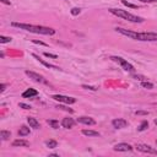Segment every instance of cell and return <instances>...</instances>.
<instances>
[{
    "label": "cell",
    "instance_id": "7a4b0ae2",
    "mask_svg": "<svg viewBox=\"0 0 157 157\" xmlns=\"http://www.w3.org/2000/svg\"><path fill=\"white\" fill-rule=\"evenodd\" d=\"M11 26L17 27L20 29H25L32 33H37V34H45V36H53L55 33V29L50 28V27H45V26H36V25H28V23H20V22H12Z\"/></svg>",
    "mask_w": 157,
    "mask_h": 157
},
{
    "label": "cell",
    "instance_id": "d590c367",
    "mask_svg": "<svg viewBox=\"0 0 157 157\" xmlns=\"http://www.w3.org/2000/svg\"><path fill=\"white\" fill-rule=\"evenodd\" d=\"M156 142H157V140H156Z\"/></svg>",
    "mask_w": 157,
    "mask_h": 157
},
{
    "label": "cell",
    "instance_id": "f546056e",
    "mask_svg": "<svg viewBox=\"0 0 157 157\" xmlns=\"http://www.w3.org/2000/svg\"><path fill=\"white\" fill-rule=\"evenodd\" d=\"M141 2H157V0H140Z\"/></svg>",
    "mask_w": 157,
    "mask_h": 157
},
{
    "label": "cell",
    "instance_id": "f1b7e54d",
    "mask_svg": "<svg viewBox=\"0 0 157 157\" xmlns=\"http://www.w3.org/2000/svg\"><path fill=\"white\" fill-rule=\"evenodd\" d=\"M44 55L48 56V58H53V59H56V58H58L55 54H50V53H44Z\"/></svg>",
    "mask_w": 157,
    "mask_h": 157
},
{
    "label": "cell",
    "instance_id": "603a6c76",
    "mask_svg": "<svg viewBox=\"0 0 157 157\" xmlns=\"http://www.w3.org/2000/svg\"><path fill=\"white\" fill-rule=\"evenodd\" d=\"M10 42H11V37L0 36V43H10Z\"/></svg>",
    "mask_w": 157,
    "mask_h": 157
},
{
    "label": "cell",
    "instance_id": "44dd1931",
    "mask_svg": "<svg viewBox=\"0 0 157 157\" xmlns=\"http://www.w3.org/2000/svg\"><path fill=\"white\" fill-rule=\"evenodd\" d=\"M48 124L53 128V129H58L59 128V121H56V120H53V119H49L48 120Z\"/></svg>",
    "mask_w": 157,
    "mask_h": 157
},
{
    "label": "cell",
    "instance_id": "cb8c5ba5",
    "mask_svg": "<svg viewBox=\"0 0 157 157\" xmlns=\"http://www.w3.org/2000/svg\"><path fill=\"white\" fill-rule=\"evenodd\" d=\"M121 2H123L124 5H126L128 7H132V9H136V7H137V5H134V4H130V2H128V1H125V0H123Z\"/></svg>",
    "mask_w": 157,
    "mask_h": 157
},
{
    "label": "cell",
    "instance_id": "ac0fdd59",
    "mask_svg": "<svg viewBox=\"0 0 157 157\" xmlns=\"http://www.w3.org/2000/svg\"><path fill=\"white\" fill-rule=\"evenodd\" d=\"M11 136V132L10 131H6V130H1L0 131V137H1V140H7L9 137Z\"/></svg>",
    "mask_w": 157,
    "mask_h": 157
},
{
    "label": "cell",
    "instance_id": "ffe728a7",
    "mask_svg": "<svg viewBox=\"0 0 157 157\" xmlns=\"http://www.w3.org/2000/svg\"><path fill=\"white\" fill-rule=\"evenodd\" d=\"M147 128H148V121H147V120H144V121L140 124V126L137 128V130H139V131H144V130H146Z\"/></svg>",
    "mask_w": 157,
    "mask_h": 157
},
{
    "label": "cell",
    "instance_id": "277c9868",
    "mask_svg": "<svg viewBox=\"0 0 157 157\" xmlns=\"http://www.w3.org/2000/svg\"><path fill=\"white\" fill-rule=\"evenodd\" d=\"M110 59H112L113 61H115V63H119V64L123 66V69H124L125 71H129V72H134V71H135L134 66H132L131 64H129L125 59H123V58H120V56H112Z\"/></svg>",
    "mask_w": 157,
    "mask_h": 157
},
{
    "label": "cell",
    "instance_id": "5b68a950",
    "mask_svg": "<svg viewBox=\"0 0 157 157\" xmlns=\"http://www.w3.org/2000/svg\"><path fill=\"white\" fill-rule=\"evenodd\" d=\"M136 150L142 152V153H150V155H157V150L151 147L150 145H146V144H136Z\"/></svg>",
    "mask_w": 157,
    "mask_h": 157
},
{
    "label": "cell",
    "instance_id": "2e32d148",
    "mask_svg": "<svg viewBox=\"0 0 157 157\" xmlns=\"http://www.w3.org/2000/svg\"><path fill=\"white\" fill-rule=\"evenodd\" d=\"M12 146H13V147H17V146H25V147H27V146H29V142L26 141V140L18 139V140H15V141L12 142Z\"/></svg>",
    "mask_w": 157,
    "mask_h": 157
},
{
    "label": "cell",
    "instance_id": "5bb4252c",
    "mask_svg": "<svg viewBox=\"0 0 157 157\" xmlns=\"http://www.w3.org/2000/svg\"><path fill=\"white\" fill-rule=\"evenodd\" d=\"M82 134L85 135V136H90V137H97V136H99L101 134L98 132V131H94V130H87V129H83L82 130Z\"/></svg>",
    "mask_w": 157,
    "mask_h": 157
},
{
    "label": "cell",
    "instance_id": "1f68e13d",
    "mask_svg": "<svg viewBox=\"0 0 157 157\" xmlns=\"http://www.w3.org/2000/svg\"><path fill=\"white\" fill-rule=\"evenodd\" d=\"M135 114H139V115H140V114H142V115H147V114H148V112H136Z\"/></svg>",
    "mask_w": 157,
    "mask_h": 157
},
{
    "label": "cell",
    "instance_id": "d6a6232c",
    "mask_svg": "<svg viewBox=\"0 0 157 157\" xmlns=\"http://www.w3.org/2000/svg\"><path fill=\"white\" fill-rule=\"evenodd\" d=\"M34 43H37V44H42V45H47L45 43H43V42H40V40H33Z\"/></svg>",
    "mask_w": 157,
    "mask_h": 157
},
{
    "label": "cell",
    "instance_id": "6da1fadb",
    "mask_svg": "<svg viewBox=\"0 0 157 157\" xmlns=\"http://www.w3.org/2000/svg\"><path fill=\"white\" fill-rule=\"evenodd\" d=\"M117 32L131 38V39H136V40H141V42H156L157 40V33L156 32H134V31H129L121 27H117L115 28Z\"/></svg>",
    "mask_w": 157,
    "mask_h": 157
},
{
    "label": "cell",
    "instance_id": "8992f818",
    "mask_svg": "<svg viewBox=\"0 0 157 157\" xmlns=\"http://www.w3.org/2000/svg\"><path fill=\"white\" fill-rule=\"evenodd\" d=\"M52 98L55 99V101H58V102L65 103V104H72V103L76 102V98H74V97H69V96H63V94H54Z\"/></svg>",
    "mask_w": 157,
    "mask_h": 157
},
{
    "label": "cell",
    "instance_id": "9a60e30c",
    "mask_svg": "<svg viewBox=\"0 0 157 157\" xmlns=\"http://www.w3.org/2000/svg\"><path fill=\"white\" fill-rule=\"evenodd\" d=\"M33 56H34V58H36V59H37V60H38L39 63H42V64H43L44 66H47V67H49V69H55V70H59V67H58V66H55V65H52V64H49V63H45V61H44L43 59H40V58H39L38 55L33 54Z\"/></svg>",
    "mask_w": 157,
    "mask_h": 157
},
{
    "label": "cell",
    "instance_id": "4fadbf2b",
    "mask_svg": "<svg viewBox=\"0 0 157 157\" xmlns=\"http://www.w3.org/2000/svg\"><path fill=\"white\" fill-rule=\"evenodd\" d=\"M27 123H28V124H29V126H31V128H33V129H39V128H40L39 121H38L36 118L28 117V118H27Z\"/></svg>",
    "mask_w": 157,
    "mask_h": 157
},
{
    "label": "cell",
    "instance_id": "4316f807",
    "mask_svg": "<svg viewBox=\"0 0 157 157\" xmlns=\"http://www.w3.org/2000/svg\"><path fill=\"white\" fill-rule=\"evenodd\" d=\"M18 107H21V108H23V109H31V105L25 104V103H18Z\"/></svg>",
    "mask_w": 157,
    "mask_h": 157
},
{
    "label": "cell",
    "instance_id": "30bf717a",
    "mask_svg": "<svg viewBox=\"0 0 157 157\" xmlns=\"http://www.w3.org/2000/svg\"><path fill=\"white\" fill-rule=\"evenodd\" d=\"M77 121L81 124H85V125H94L96 124V120L90 117H80V118H77Z\"/></svg>",
    "mask_w": 157,
    "mask_h": 157
},
{
    "label": "cell",
    "instance_id": "3957f363",
    "mask_svg": "<svg viewBox=\"0 0 157 157\" xmlns=\"http://www.w3.org/2000/svg\"><path fill=\"white\" fill-rule=\"evenodd\" d=\"M109 12L118 16V17H121L129 22H132V23H141L144 22V18L140 17V16H136L134 13H130L128 12L126 10H120V9H109Z\"/></svg>",
    "mask_w": 157,
    "mask_h": 157
},
{
    "label": "cell",
    "instance_id": "d4e9b609",
    "mask_svg": "<svg viewBox=\"0 0 157 157\" xmlns=\"http://www.w3.org/2000/svg\"><path fill=\"white\" fill-rule=\"evenodd\" d=\"M80 12H81V10H80V9H77V7H74V9H71V15H74V16L78 15Z\"/></svg>",
    "mask_w": 157,
    "mask_h": 157
},
{
    "label": "cell",
    "instance_id": "d6986e66",
    "mask_svg": "<svg viewBox=\"0 0 157 157\" xmlns=\"http://www.w3.org/2000/svg\"><path fill=\"white\" fill-rule=\"evenodd\" d=\"M45 145H47V147H49V148H55V147L58 146V142H56L55 140H48V141L45 142Z\"/></svg>",
    "mask_w": 157,
    "mask_h": 157
},
{
    "label": "cell",
    "instance_id": "e575fe53",
    "mask_svg": "<svg viewBox=\"0 0 157 157\" xmlns=\"http://www.w3.org/2000/svg\"><path fill=\"white\" fill-rule=\"evenodd\" d=\"M155 124H156V125H157V119H155Z\"/></svg>",
    "mask_w": 157,
    "mask_h": 157
},
{
    "label": "cell",
    "instance_id": "836d02e7",
    "mask_svg": "<svg viewBox=\"0 0 157 157\" xmlns=\"http://www.w3.org/2000/svg\"><path fill=\"white\" fill-rule=\"evenodd\" d=\"M2 4H6V5H10V1L9 0H0Z\"/></svg>",
    "mask_w": 157,
    "mask_h": 157
},
{
    "label": "cell",
    "instance_id": "9c48e42d",
    "mask_svg": "<svg viewBox=\"0 0 157 157\" xmlns=\"http://www.w3.org/2000/svg\"><path fill=\"white\" fill-rule=\"evenodd\" d=\"M112 125L115 128V129H123V128H126L129 125L128 120L125 119H121V118H117V119H113L112 120Z\"/></svg>",
    "mask_w": 157,
    "mask_h": 157
},
{
    "label": "cell",
    "instance_id": "4dcf8cb0",
    "mask_svg": "<svg viewBox=\"0 0 157 157\" xmlns=\"http://www.w3.org/2000/svg\"><path fill=\"white\" fill-rule=\"evenodd\" d=\"M5 88H6V83H1V88H0V91H1V92H4V91H5Z\"/></svg>",
    "mask_w": 157,
    "mask_h": 157
},
{
    "label": "cell",
    "instance_id": "83f0119b",
    "mask_svg": "<svg viewBox=\"0 0 157 157\" xmlns=\"http://www.w3.org/2000/svg\"><path fill=\"white\" fill-rule=\"evenodd\" d=\"M82 87H83V88H86V90H91V91H97V88H96V87H92V86H87V85H83Z\"/></svg>",
    "mask_w": 157,
    "mask_h": 157
},
{
    "label": "cell",
    "instance_id": "484cf974",
    "mask_svg": "<svg viewBox=\"0 0 157 157\" xmlns=\"http://www.w3.org/2000/svg\"><path fill=\"white\" fill-rule=\"evenodd\" d=\"M56 108H59V109H63V110H67L69 113H72V112H74L71 108H67V107H65V105H58Z\"/></svg>",
    "mask_w": 157,
    "mask_h": 157
},
{
    "label": "cell",
    "instance_id": "8fae6325",
    "mask_svg": "<svg viewBox=\"0 0 157 157\" xmlns=\"http://www.w3.org/2000/svg\"><path fill=\"white\" fill-rule=\"evenodd\" d=\"M61 125H63V128H65V129H71V128L75 125V120H74L72 118H64V119L61 120Z\"/></svg>",
    "mask_w": 157,
    "mask_h": 157
},
{
    "label": "cell",
    "instance_id": "ba28073f",
    "mask_svg": "<svg viewBox=\"0 0 157 157\" xmlns=\"http://www.w3.org/2000/svg\"><path fill=\"white\" fill-rule=\"evenodd\" d=\"M113 150L118 151V152H130V151H132V146L129 144H125V142H120V144L114 145Z\"/></svg>",
    "mask_w": 157,
    "mask_h": 157
},
{
    "label": "cell",
    "instance_id": "7402d4cb",
    "mask_svg": "<svg viewBox=\"0 0 157 157\" xmlns=\"http://www.w3.org/2000/svg\"><path fill=\"white\" fill-rule=\"evenodd\" d=\"M141 86L145 87V88H148V90L153 88V85H152L151 82H147V81H142V82H141Z\"/></svg>",
    "mask_w": 157,
    "mask_h": 157
},
{
    "label": "cell",
    "instance_id": "e0dca14e",
    "mask_svg": "<svg viewBox=\"0 0 157 157\" xmlns=\"http://www.w3.org/2000/svg\"><path fill=\"white\" fill-rule=\"evenodd\" d=\"M18 135L20 136H26V135H29V128H27V126H21L20 128V130H18Z\"/></svg>",
    "mask_w": 157,
    "mask_h": 157
},
{
    "label": "cell",
    "instance_id": "52a82bcc",
    "mask_svg": "<svg viewBox=\"0 0 157 157\" xmlns=\"http://www.w3.org/2000/svg\"><path fill=\"white\" fill-rule=\"evenodd\" d=\"M25 72H26V75H27L29 78H32V80L36 81V82H39V83H48L47 80H45L42 75H39V74H37V72H33V71H29V70H26Z\"/></svg>",
    "mask_w": 157,
    "mask_h": 157
},
{
    "label": "cell",
    "instance_id": "7c38bea8",
    "mask_svg": "<svg viewBox=\"0 0 157 157\" xmlns=\"http://www.w3.org/2000/svg\"><path fill=\"white\" fill-rule=\"evenodd\" d=\"M38 94V91L34 90V88H27L23 93H22V97L23 98H31V97H34Z\"/></svg>",
    "mask_w": 157,
    "mask_h": 157
}]
</instances>
